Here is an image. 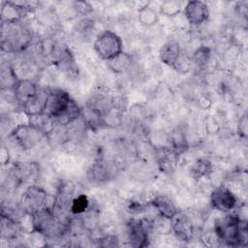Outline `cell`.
Instances as JSON below:
<instances>
[{
  "instance_id": "obj_29",
  "label": "cell",
  "mask_w": 248,
  "mask_h": 248,
  "mask_svg": "<svg viewBox=\"0 0 248 248\" xmlns=\"http://www.w3.org/2000/svg\"><path fill=\"white\" fill-rule=\"evenodd\" d=\"M0 161L2 165H7L10 162V154L5 146H2L0 151Z\"/></svg>"
},
{
  "instance_id": "obj_13",
  "label": "cell",
  "mask_w": 248,
  "mask_h": 248,
  "mask_svg": "<svg viewBox=\"0 0 248 248\" xmlns=\"http://www.w3.org/2000/svg\"><path fill=\"white\" fill-rule=\"evenodd\" d=\"M149 203L157 210L159 215L169 219H172L178 212H180L172 199L167 195H157L149 202Z\"/></svg>"
},
{
  "instance_id": "obj_7",
  "label": "cell",
  "mask_w": 248,
  "mask_h": 248,
  "mask_svg": "<svg viewBox=\"0 0 248 248\" xmlns=\"http://www.w3.org/2000/svg\"><path fill=\"white\" fill-rule=\"evenodd\" d=\"M127 241L134 247H145L150 233L149 220L132 219L127 223Z\"/></svg>"
},
{
  "instance_id": "obj_2",
  "label": "cell",
  "mask_w": 248,
  "mask_h": 248,
  "mask_svg": "<svg viewBox=\"0 0 248 248\" xmlns=\"http://www.w3.org/2000/svg\"><path fill=\"white\" fill-rule=\"evenodd\" d=\"M32 37L20 22H1V49L6 53H18L25 50Z\"/></svg>"
},
{
  "instance_id": "obj_26",
  "label": "cell",
  "mask_w": 248,
  "mask_h": 248,
  "mask_svg": "<svg viewBox=\"0 0 248 248\" xmlns=\"http://www.w3.org/2000/svg\"><path fill=\"white\" fill-rule=\"evenodd\" d=\"M172 142V149L179 155L187 149V141L185 137L182 135L181 132L178 134H174L171 140Z\"/></svg>"
},
{
  "instance_id": "obj_9",
  "label": "cell",
  "mask_w": 248,
  "mask_h": 248,
  "mask_svg": "<svg viewBox=\"0 0 248 248\" xmlns=\"http://www.w3.org/2000/svg\"><path fill=\"white\" fill-rule=\"evenodd\" d=\"M209 202L214 209L222 213L232 212L237 204L235 195L226 186L216 187L210 194Z\"/></svg>"
},
{
  "instance_id": "obj_17",
  "label": "cell",
  "mask_w": 248,
  "mask_h": 248,
  "mask_svg": "<svg viewBox=\"0 0 248 248\" xmlns=\"http://www.w3.org/2000/svg\"><path fill=\"white\" fill-rule=\"evenodd\" d=\"M113 173L112 169L108 163L104 161H98L94 163L88 170L87 176L92 183H104L111 178Z\"/></svg>"
},
{
  "instance_id": "obj_24",
  "label": "cell",
  "mask_w": 248,
  "mask_h": 248,
  "mask_svg": "<svg viewBox=\"0 0 248 248\" xmlns=\"http://www.w3.org/2000/svg\"><path fill=\"white\" fill-rule=\"evenodd\" d=\"M182 10V2L179 0H166L160 5V14L168 16H176Z\"/></svg>"
},
{
  "instance_id": "obj_3",
  "label": "cell",
  "mask_w": 248,
  "mask_h": 248,
  "mask_svg": "<svg viewBox=\"0 0 248 248\" xmlns=\"http://www.w3.org/2000/svg\"><path fill=\"white\" fill-rule=\"evenodd\" d=\"M93 48L101 59L108 61L123 51V42L115 32L104 30L95 38Z\"/></svg>"
},
{
  "instance_id": "obj_19",
  "label": "cell",
  "mask_w": 248,
  "mask_h": 248,
  "mask_svg": "<svg viewBox=\"0 0 248 248\" xmlns=\"http://www.w3.org/2000/svg\"><path fill=\"white\" fill-rule=\"evenodd\" d=\"M138 20L144 27H152L158 22L159 16L154 8L144 5L138 11Z\"/></svg>"
},
{
  "instance_id": "obj_25",
  "label": "cell",
  "mask_w": 248,
  "mask_h": 248,
  "mask_svg": "<svg viewBox=\"0 0 248 248\" xmlns=\"http://www.w3.org/2000/svg\"><path fill=\"white\" fill-rule=\"evenodd\" d=\"M210 56H211V49L208 46H201L193 53L191 61L195 63L198 67L203 68L208 64L210 60Z\"/></svg>"
},
{
  "instance_id": "obj_21",
  "label": "cell",
  "mask_w": 248,
  "mask_h": 248,
  "mask_svg": "<svg viewBox=\"0 0 248 248\" xmlns=\"http://www.w3.org/2000/svg\"><path fill=\"white\" fill-rule=\"evenodd\" d=\"M19 78H17L16 71L10 65L2 67L1 70V87L2 90H13L16 83Z\"/></svg>"
},
{
  "instance_id": "obj_14",
  "label": "cell",
  "mask_w": 248,
  "mask_h": 248,
  "mask_svg": "<svg viewBox=\"0 0 248 248\" xmlns=\"http://www.w3.org/2000/svg\"><path fill=\"white\" fill-rule=\"evenodd\" d=\"M39 92L36 83L29 78H19L13 89V96L16 102L22 105L28 99L34 97Z\"/></svg>"
},
{
  "instance_id": "obj_22",
  "label": "cell",
  "mask_w": 248,
  "mask_h": 248,
  "mask_svg": "<svg viewBox=\"0 0 248 248\" xmlns=\"http://www.w3.org/2000/svg\"><path fill=\"white\" fill-rule=\"evenodd\" d=\"M212 171V164L207 159H198L191 168V174L196 179L207 176Z\"/></svg>"
},
{
  "instance_id": "obj_5",
  "label": "cell",
  "mask_w": 248,
  "mask_h": 248,
  "mask_svg": "<svg viewBox=\"0 0 248 248\" xmlns=\"http://www.w3.org/2000/svg\"><path fill=\"white\" fill-rule=\"evenodd\" d=\"M46 133L35 126L34 124H19L16 125L10 133L9 137L22 149L29 150L36 146Z\"/></svg>"
},
{
  "instance_id": "obj_27",
  "label": "cell",
  "mask_w": 248,
  "mask_h": 248,
  "mask_svg": "<svg viewBox=\"0 0 248 248\" xmlns=\"http://www.w3.org/2000/svg\"><path fill=\"white\" fill-rule=\"evenodd\" d=\"M97 241H98V245L102 247H116L120 245L118 237L113 234L104 235L100 237Z\"/></svg>"
},
{
  "instance_id": "obj_12",
  "label": "cell",
  "mask_w": 248,
  "mask_h": 248,
  "mask_svg": "<svg viewBox=\"0 0 248 248\" xmlns=\"http://www.w3.org/2000/svg\"><path fill=\"white\" fill-rule=\"evenodd\" d=\"M181 47L177 41L170 40L166 42L159 50L160 60L170 68L174 69L176 63L181 57Z\"/></svg>"
},
{
  "instance_id": "obj_4",
  "label": "cell",
  "mask_w": 248,
  "mask_h": 248,
  "mask_svg": "<svg viewBox=\"0 0 248 248\" xmlns=\"http://www.w3.org/2000/svg\"><path fill=\"white\" fill-rule=\"evenodd\" d=\"M74 101L70 94L63 89H48L44 114L55 121L68 110Z\"/></svg>"
},
{
  "instance_id": "obj_28",
  "label": "cell",
  "mask_w": 248,
  "mask_h": 248,
  "mask_svg": "<svg viewBox=\"0 0 248 248\" xmlns=\"http://www.w3.org/2000/svg\"><path fill=\"white\" fill-rule=\"evenodd\" d=\"M238 133H239L240 137H242L244 139L247 137V117H246V115H243L239 121Z\"/></svg>"
},
{
  "instance_id": "obj_23",
  "label": "cell",
  "mask_w": 248,
  "mask_h": 248,
  "mask_svg": "<svg viewBox=\"0 0 248 248\" xmlns=\"http://www.w3.org/2000/svg\"><path fill=\"white\" fill-rule=\"evenodd\" d=\"M89 205L90 202L88 197L84 194H79L78 196L73 198L71 201L69 210L73 215L79 216L89 208Z\"/></svg>"
},
{
  "instance_id": "obj_11",
  "label": "cell",
  "mask_w": 248,
  "mask_h": 248,
  "mask_svg": "<svg viewBox=\"0 0 248 248\" xmlns=\"http://www.w3.org/2000/svg\"><path fill=\"white\" fill-rule=\"evenodd\" d=\"M171 232L180 241H189L194 234V224L184 213L178 212L171 219Z\"/></svg>"
},
{
  "instance_id": "obj_15",
  "label": "cell",
  "mask_w": 248,
  "mask_h": 248,
  "mask_svg": "<svg viewBox=\"0 0 248 248\" xmlns=\"http://www.w3.org/2000/svg\"><path fill=\"white\" fill-rule=\"evenodd\" d=\"M46 96H47V90L46 91L39 90V92L34 97L28 99L26 102H24L21 105L23 113L28 117L44 114Z\"/></svg>"
},
{
  "instance_id": "obj_1",
  "label": "cell",
  "mask_w": 248,
  "mask_h": 248,
  "mask_svg": "<svg viewBox=\"0 0 248 248\" xmlns=\"http://www.w3.org/2000/svg\"><path fill=\"white\" fill-rule=\"evenodd\" d=\"M215 233L217 239L228 246H245L248 240L247 221L236 213L229 212L216 220Z\"/></svg>"
},
{
  "instance_id": "obj_10",
  "label": "cell",
  "mask_w": 248,
  "mask_h": 248,
  "mask_svg": "<svg viewBox=\"0 0 248 248\" xmlns=\"http://www.w3.org/2000/svg\"><path fill=\"white\" fill-rule=\"evenodd\" d=\"M183 13L187 21L194 26L202 24L209 17V8L203 1H188L183 8Z\"/></svg>"
},
{
  "instance_id": "obj_18",
  "label": "cell",
  "mask_w": 248,
  "mask_h": 248,
  "mask_svg": "<svg viewBox=\"0 0 248 248\" xmlns=\"http://www.w3.org/2000/svg\"><path fill=\"white\" fill-rule=\"evenodd\" d=\"M133 63V57L129 53L122 51L116 56L107 61L108 68L114 74H122L130 69Z\"/></svg>"
},
{
  "instance_id": "obj_16",
  "label": "cell",
  "mask_w": 248,
  "mask_h": 248,
  "mask_svg": "<svg viewBox=\"0 0 248 248\" xmlns=\"http://www.w3.org/2000/svg\"><path fill=\"white\" fill-rule=\"evenodd\" d=\"M178 154L171 148L163 147L157 150V164L160 170L166 173H170L174 170L177 161H178Z\"/></svg>"
},
{
  "instance_id": "obj_6",
  "label": "cell",
  "mask_w": 248,
  "mask_h": 248,
  "mask_svg": "<svg viewBox=\"0 0 248 248\" xmlns=\"http://www.w3.org/2000/svg\"><path fill=\"white\" fill-rule=\"evenodd\" d=\"M48 195L41 187L37 185L29 186L23 193L21 199L22 210L27 214L31 215L43 208L51 206L48 204Z\"/></svg>"
},
{
  "instance_id": "obj_8",
  "label": "cell",
  "mask_w": 248,
  "mask_h": 248,
  "mask_svg": "<svg viewBox=\"0 0 248 248\" xmlns=\"http://www.w3.org/2000/svg\"><path fill=\"white\" fill-rule=\"evenodd\" d=\"M28 1H4L1 4V22H16L20 21L28 13L35 10Z\"/></svg>"
},
{
  "instance_id": "obj_20",
  "label": "cell",
  "mask_w": 248,
  "mask_h": 248,
  "mask_svg": "<svg viewBox=\"0 0 248 248\" xmlns=\"http://www.w3.org/2000/svg\"><path fill=\"white\" fill-rule=\"evenodd\" d=\"M150 224V232H154L156 234H168L171 232V219L163 217L158 214L156 218L153 220H149Z\"/></svg>"
}]
</instances>
